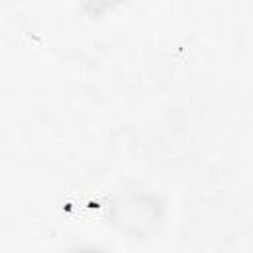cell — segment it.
<instances>
[{
  "instance_id": "6da1fadb",
  "label": "cell",
  "mask_w": 253,
  "mask_h": 253,
  "mask_svg": "<svg viewBox=\"0 0 253 253\" xmlns=\"http://www.w3.org/2000/svg\"><path fill=\"white\" fill-rule=\"evenodd\" d=\"M75 253H103V251H97V249H81V251H75Z\"/></svg>"
}]
</instances>
